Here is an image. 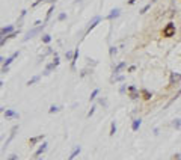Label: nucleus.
Here are the masks:
<instances>
[{
  "label": "nucleus",
  "mask_w": 181,
  "mask_h": 160,
  "mask_svg": "<svg viewBox=\"0 0 181 160\" xmlns=\"http://www.w3.org/2000/svg\"><path fill=\"white\" fill-rule=\"evenodd\" d=\"M175 35V24L174 23H168L166 27L163 29V36H166V38H171V36Z\"/></svg>",
  "instance_id": "obj_1"
},
{
  "label": "nucleus",
  "mask_w": 181,
  "mask_h": 160,
  "mask_svg": "<svg viewBox=\"0 0 181 160\" xmlns=\"http://www.w3.org/2000/svg\"><path fill=\"white\" fill-rule=\"evenodd\" d=\"M18 55H20V51H15L11 57H8L6 61H3V67H2V73H3V74H5V73H8V67L11 65V63H12V61H14Z\"/></svg>",
  "instance_id": "obj_2"
},
{
  "label": "nucleus",
  "mask_w": 181,
  "mask_h": 160,
  "mask_svg": "<svg viewBox=\"0 0 181 160\" xmlns=\"http://www.w3.org/2000/svg\"><path fill=\"white\" fill-rule=\"evenodd\" d=\"M127 91H128V97H130L131 100H136V98L140 97V91L137 89L136 86H133V85H130V86L127 88Z\"/></svg>",
  "instance_id": "obj_3"
},
{
  "label": "nucleus",
  "mask_w": 181,
  "mask_h": 160,
  "mask_svg": "<svg viewBox=\"0 0 181 160\" xmlns=\"http://www.w3.org/2000/svg\"><path fill=\"white\" fill-rule=\"evenodd\" d=\"M44 27H45V24H41V26H39V27H36V29H33V30H30V32H29V33H27V35H26V36H24V39H23V41H29L30 38H33V35H36V33H39V32H41L42 29H44Z\"/></svg>",
  "instance_id": "obj_4"
},
{
  "label": "nucleus",
  "mask_w": 181,
  "mask_h": 160,
  "mask_svg": "<svg viewBox=\"0 0 181 160\" xmlns=\"http://www.w3.org/2000/svg\"><path fill=\"white\" fill-rule=\"evenodd\" d=\"M181 80V74L180 73H171V77H169V86H174Z\"/></svg>",
  "instance_id": "obj_5"
},
{
  "label": "nucleus",
  "mask_w": 181,
  "mask_h": 160,
  "mask_svg": "<svg viewBox=\"0 0 181 160\" xmlns=\"http://www.w3.org/2000/svg\"><path fill=\"white\" fill-rule=\"evenodd\" d=\"M18 129H20V125H14L12 129H11V135H9V137L6 139V142H5V147H8L9 143H11V141H12L14 137H15V133H17V130H18Z\"/></svg>",
  "instance_id": "obj_6"
},
{
  "label": "nucleus",
  "mask_w": 181,
  "mask_h": 160,
  "mask_svg": "<svg viewBox=\"0 0 181 160\" xmlns=\"http://www.w3.org/2000/svg\"><path fill=\"white\" fill-rule=\"evenodd\" d=\"M100 21H101V17H98V15H97V17H94V18H92V21H90V23H89L88 29H86V33H89V32L92 30V29L95 27V26H97V24L100 23Z\"/></svg>",
  "instance_id": "obj_7"
},
{
  "label": "nucleus",
  "mask_w": 181,
  "mask_h": 160,
  "mask_svg": "<svg viewBox=\"0 0 181 160\" xmlns=\"http://www.w3.org/2000/svg\"><path fill=\"white\" fill-rule=\"evenodd\" d=\"M47 147H49V143H47V142H42V143H41V147L35 151V157H39L41 154H44V153L47 151Z\"/></svg>",
  "instance_id": "obj_8"
},
{
  "label": "nucleus",
  "mask_w": 181,
  "mask_h": 160,
  "mask_svg": "<svg viewBox=\"0 0 181 160\" xmlns=\"http://www.w3.org/2000/svg\"><path fill=\"white\" fill-rule=\"evenodd\" d=\"M3 115H5V118H20V115L17 113V112H14L12 109H6V110H5L3 112Z\"/></svg>",
  "instance_id": "obj_9"
},
{
  "label": "nucleus",
  "mask_w": 181,
  "mask_h": 160,
  "mask_svg": "<svg viewBox=\"0 0 181 160\" xmlns=\"http://www.w3.org/2000/svg\"><path fill=\"white\" fill-rule=\"evenodd\" d=\"M119 14H121L119 8H115V9H112V11H110V14L107 15V20H113V18H118V17H119Z\"/></svg>",
  "instance_id": "obj_10"
},
{
  "label": "nucleus",
  "mask_w": 181,
  "mask_h": 160,
  "mask_svg": "<svg viewBox=\"0 0 181 160\" xmlns=\"http://www.w3.org/2000/svg\"><path fill=\"white\" fill-rule=\"evenodd\" d=\"M42 139H44V135H39V136H35V137H30V139H29V145H30V147H33L35 143H38V142L42 141Z\"/></svg>",
  "instance_id": "obj_11"
},
{
  "label": "nucleus",
  "mask_w": 181,
  "mask_h": 160,
  "mask_svg": "<svg viewBox=\"0 0 181 160\" xmlns=\"http://www.w3.org/2000/svg\"><path fill=\"white\" fill-rule=\"evenodd\" d=\"M12 32H15V30H14V26H6V27L2 29V32H0V33H2V36H6V35H11Z\"/></svg>",
  "instance_id": "obj_12"
},
{
  "label": "nucleus",
  "mask_w": 181,
  "mask_h": 160,
  "mask_svg": "<svg viewBox=\"0 0 181 160\" xmlns=\"http://www.w3.org/2000/svg\"><path fill=\"white\" fill-rule=\"evenodd\" d=\"M140 95H142V98H143V100H146V101H148V100H151V97H152V94H151L148 89H142V91H140Z\"/></svg>",
  "instance_id": "obj_13"
},
{
  "label": "nucleus",
  "mask_w": 181,
  "mask_h": 160,
  "mask_svg": "<svg viewBox=\"0 0 181 160\" xmlns=\"http://www.w3.org/2000/svg\"><path fill=\"white\" fill-rule=\"evenodd\" d=\"M80 151H82V148H80V147H76V148H74V151L70 154L68 160H74V159H76V157L79 156V154H80Z\"/></svg>",
  "instance_id": "obj_14"
},
{
  "label": "nucleus",
  "mask_w": 181,
  "mask_h": 160,
  "mask_svg": "<svg viewBox=\"0 0 181 160\" xmlns=\"http://www.w3.org/2000/svg\"><path fill=\"white\" fill-rule=\"evenodd\" d=\"M140 124H142V119H140V118H137V119H134V121H133V124H131V129H133V131H137V130H139Z\"/></svg>",
  "instance_id": "obj_15"
},
{
  "label": "nucleus",
  "mask_w": 181,
  "mask_h": 160,
  "mask_svg": "<svg viewBox=\"0 0 181 160\" xmlns=\"http://www.w3.org/2000/svg\"><path fill=\"white\" fill-rule=\"evenodd\" d=\"M125 65H127L125 62H119L118 65L115 67V70H113V74H115V76H116V74H118V73H119V71L122 70V68H125Z\"/></svg>",
  "instance_id": "obj_16"
},
{
  "label": "nucleus",
  "mask_w": 181,
  "mask_h": 160,
  "mask_svg": "<svg viewBox=\"0 0 181 160\" xmlns=\"http://www.w3.org/2000/svg\"><path fill=\"white\" fill-rule=\"evenodd\" d=\"M77 57H79V49H76V51H74V57H73V61H71V68H73V70L76 68V61H77Z\"/></svg>",
  "instance_id": "obj_17"
},
{
  "label": "nucleus",
  "mask_w": 181,
  "mask_h": 160,
  "mask_svg": "<svg viewBox=\"0 0 181 160\" xmlns=\"http://www.w3.org/2000/svg\"><path fill=\"white\" fill-rule=\"evenodd\" d=\"M55 68H56V65H55L53 62H51V63H49V65L45 67V73H44V74H50V71H53Z\"/></svg>",
  "instance_id": "obj_18"
},
{
  "label": "nucleus",
  "mask_w": 181,
  "mask_h": 160,
  "mask_svg": "<svg viewBox=\"0 0 181 160\" xmlns=\"http://www.w3.org/2000/svg\"><path fill=\"white\" fill-rule=\"evenodd\" d=\"M172 125L175 127V129H181V118H177V119H174V122H172Z\"/></svg>",
  "instance_id": "obj_19"
},
{
  "label": "nucleus",
  "mask_w": 181,
  "mask_h": 160,
  "mask_svg": "<svg viewBox=\"0 0 181 160\" xmlns=\"http://www.w3.org/2000/svg\"><path fill=\"white\" fill-rule=\"evenodd\" d=\"M115 133H116V124H115V121H113V122L110 124V133H109V135H110V136H113Z\"/></svg>",
  "instance_id": "obj_20"
},
{
  "label": "nucleus",
  "mask_w": 181,
  "mask_h": 160,
  "mask_svg": "<svg viewBox=\"0 0 181 160\" xmlns=\"http://www.w3.org/2000/svg\"><path fill=\"white\" fill-rule=\"evenodd\" d=\"M53 12H55V6H53V5H51V6H50V9H49V12H47L45 21H49V20H50V17H51V14H53Z\"/></svg>",
  "instance_id": "obj_21"
},
{
  "label": "nucleus",
  "mask_w": 181,
  "mask_h": 160,
  "mask_svg": "<svg viewBox=\"0 0 181 160\" xmlns=\"http://www.w3.org/2000/svg\"><path fill=\"white\" fill-rule=\"evenodd\" d=\"M98 94H100V89H94V91H92V94H90V97H89V100H90V101L95 100V97H97Z\"/></svg>",
  "instance_id": "obj_22"
},
{
  "label": "nucleus",
  "mask_w": 181,
  "mask_h": 160,
  "mask_svg": "<svg viewBox=\"0 0 181 160\" xmlns=\"http://www.w3.org/2000/svg\"><path fill=\"white\" fill-rule=\"evenodd\" d=\"M39 80V76H35V77H32L29 82H27V86H30V85H33V83H36Z\"/></svg>",
  "instance_id": "obj_23"
},
{
  "label": "nucleus",
  "mask_w": 181,
  "mask_h": 160,
  "mask_svg": "<svg viewBox=\"0 0 181 160\" xmlns=\"http://www.w3.org/2000/svg\"><path fill=\"white\" fill-rule=\"evenodd\" d=\"M50 41H51V36L50 35H42V42H44V44H49Z\"/></svg>",
  "instance_id": "obj_24"
},
{
  "label": "nucleus",
  "mask_w": 181,
  "mask_h": 160,
  "mask_svg": "<svg viewBox=\"0 0 181 160\" xmlns=\"http://www.w3.org/2000/svg\"><path fill=\"white\" fill-rule=\"evenodd\" d=\"M56 112H59V107H57V106H50V109H49V113H56Z\"/></svg>",
  "instance_id": "obj_25"
},
{
  "label": "nucleus",
  "mask_w": 181,
  "mask_h": 160,
  "mask_svg": "<svg viewBox=\"0 0 181 160\" xmlns=\"http://www.w3.org/2000/svg\"><path fill=\"white\" fill-rule=\"evenodd\" d=\"M65 57H67V61H73L74 53H73V51H67V53H65Z\"/></svg>",
  "instance_id": "obj_26"
},
{
  "label": "nucleus",
  "mask_w": 181,
  "mask_h": 160,
  "mask_svg": "<svg viewBox=\"0 0 181 160\" xmlns=\"http://www.w3.org/2000/svg\"><path fill=\"white\" fill-rule=\"evenodd\" d=\"M150 8H151V5H146V6H143V8L140 9V14H145V12H146V11L150 9Z\"/></svg>",
  "instance_id": "obj_27"
},
{
  "label": "nucleus",
  "mask_w": 181,
  "mask_h": 160,
  "mask_svg": "<svg viewBox=\"0 0 181 160\" xmlns=\"http://www.w3.org/2000/svg\"><path fill=\"white\" fill-rule=\"evenodd\" d=\"M59 62H61V61H59V57H57V53H55V61H53V63L57 67V65H59Z\"/></svg>",
  "instance_id": "obj_28"
},
{
  "label": "nucleus",
  "mask_w": 181,
  "mask_h": 160,
  "mask_svg": "<svg viewBox=\"0 0 181 160\" xmlns=\"http://www.w3.org/2000/svg\"><path fill=\"white\" fill-rule=\"evenodd\" d=\"M94 112H95V106H92V107H90V110L88 112V118H90V116L94 115Z\"/></svg>",
  "instance_id": "obj_29"
},
{
  "label": "nucleus",
  "mask_w": 181,
  "mask_h": 160,
  "mask_svg": "<svg viewBox=\"0 0 181 160\" xmlns=\"http://www.w3.org/2000/svg\"><path fill=\"white\" fill-rule=\"evenodd\" d=\"M110 56H113V55H116V51H118V50H116V47H110Z\"/></svg>",
  "instance_id": "obj_30"
},
{
  "label": "nucleus",
  "mask_w": 181,
  "mask_h": 160,
  "mask_svg": "<svg viewBox=\"0 0 181 160\" xmlns=\"http://www.w3.org/2000/svg\"><path fill=\"white\" fill-rule=\"evenodd\" d=\"M180 95H181V89H180V91H178V94H177V95H175V97H174V98H172V100H171V101H169V104H171V103H172V101H175V100H177V98H178V97H180ZM169 104H168V106H169Z\"/></svg>",
  "instance_id": "obj_31"
},
{
  "label": "nucleus",
  "mask_w": 181,
  "mask_h": 160,
  "mask_svg": "<svg viewBox=\"0 0 181 160\" xmlns=\"http://www.w3.org/2000/svg\"><path fill=\"white\" fill-rule=\"evenodd\" d=\"M8 160H18V156L17 154H11V156L8 157Z\"/></svg>",
  "instance_id": "obj_32"
},
{
  "label": "nucleus",
  "mask_w": 181,
  "mask_h": 160,
  "mask_svg": "<svg viewBox=\"0 0 181 160\" xmlns=\"http://www.w3.org/2000/svg\"><path fill=\"white\" fill-rule=\"evenodd\" d=\"M172 160H181V154H174V156H172Z\"/></svg>",
  "instance_id": "obj_33"
},
{
  "label": "nucleus",
  "mask_w": 181,
  "mask_h": 160,
  "mask_svg": "<svg viewBox=\"0 0 181 160\" xmlns=\"http://www.w3.org/2000/svg\"><path fill=\"white\" fill-rule=\"evenodd\" d=\"M67 18V14H59V17H57V20L62 21V20H65Z\"/></svg>",
  "instance_id": "obj_34"
},
{
  "label": "nucleus",
  "mask_w": 181,
  "mask_h": 160,
  "mask_svg": "<svg viewBox=\"0 0 181 160\" xmlns=\"http://www.w3.org/2000/svg\"><path fill=\"white\" fill-rule=\"evenodd\" d=\"M113 80L115 82H121V80H124V76H116V77H113Z\"/></svg>",
  "instance_id": "obj_35"
},
{
  "label": "nucleus",
  "mask_w": 181,
  "mask_h": 160,
  "mask_svg": "<svg viewBox=\"0 0 181 160\" xmlns=\"http://www.w3.org/2000/svg\"><path fill=\"white\" fill-rule=\"evenodd\" d=\"M41 2H45V0H35V3H33V5H32V6H33V8H35V6H36V5H39Z\"/></svg>",
  "instance_id": "obj_36"
},
{
  "label": "nucleus",
  "mask_w": 181,
  "mask_h": 160,
  "mask_svg": "<svg viewBox=\"0 0 181 160\" xmlns=\"http://www.w3.org/2000/svg\"><path fill=\"white\" fill-rule=\"evenodd\" d=\"M26 12H27V11H26V9H24V11H21V15H20V20H21V18H23V17H24V15H26Z\"/></svg>",
  "instance_id": "obj_37"
},
{
  "label": "nucleus",
  "mask_w": 181,
  "mask_h": 160,
  "mask_svg": "<svg viewBox=\"0 0 181 160\" xmlns=\"http://www.w3.org/2000/svg\"><path fill=\"white\" fill-rule=\"evenodd\" d=\"M119 92H121V94H124V92H125V86H124V85H122V86H121V89H119Z\"/></svg>",
  "instance_id": "obj_38"
},
{
  "label": "nucleus",
  "mask_w": 181,
  "mask_h": 160,
  "mask_svg": "<svg viewBox=\"0 0 181 160\" xmlns=\"http://www.w3.org/2000/svg\"><path fill=\"white\" fill-rule=\"evenodd\" d=\"M134 70H136V67H134V65H133V67H130V68H128V71H130V73H131V71H134Z\"/></svg>",
  "instance_id": "obj_39"
},
{
  "label": "nucleus",
  "mask_w": 181,
  "mask_h": 160,
  "mask_svg": "<svg viewBox=\"0 0 181 160\" xmlns=\"http://www.w3.org/2000/svg\"><path fill=\"white\" fill-rule=\"evenodd\" d=\"M151 2H157V0H151Z\"/></svg>",
  "instance_id": "obj_40"
},
{
  "label": "nucleus",
  "mask_w": 181,
  "mask_h": 160,
  "mask_svg": "<svg viewBox=\"0 0 181 160\" xmlns=\"http://www.w3.org/2000/svg\"><path fill=\"white\" fill-rule=\"evenodd\" d=\"M38 160H42V159H38Z\"/></svg>",
  "instance_id": "obj_41"
}]
</instances>
